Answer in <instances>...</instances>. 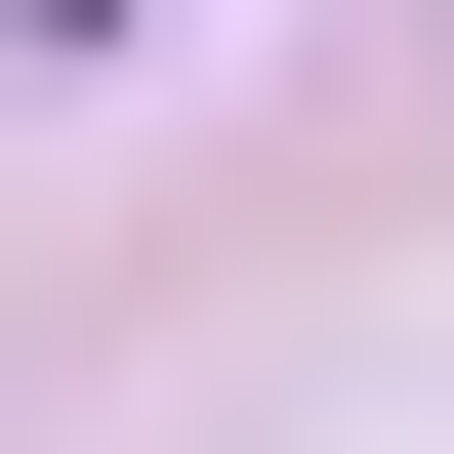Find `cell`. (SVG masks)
Returning a JSON list of instances; mask_svg holds the SVG:
<instances>
[{
	"label": "cell",
	"instance_id": "6da1fadb",
	"mask_svg": "<svg viewBox=\"0 0 454 454\" xmlns=\"http://www.w3.org/2000/svg\"><path fill=\"white\" fill-rule=\"evenodd\" d=\"M0 42H83V0H0Z\"/></svg>",
	"mask_w": 454,
	"mask_h": 454
}]
</instances>
